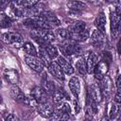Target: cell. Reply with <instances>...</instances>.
<instances>
[{
	"mask_svg": "<svg viewBox=\"0 0 121 121\" xmlns=\"http://www.w3.org/2000/svg\"><path fill=\"white\" fill-rule=\"evenodd\" d=\"M42 86H43V88L46 91V93H47L49 95H51L55 92V90H56L54 83H53L50 79H48L47 78H45L43 79V84H42Z\"/></svg>",
	"mask_w": 121,
	"mask_h": 121,
	"instance_id": "83f0119b",
	"label": "cell"
},
{
	"mask_svg": "<svg viewBox=\"0 0 121 121\" xmlns=\"http://www.w3.org/2000/svg\"><path fill=\"white\" fill-rule=\"evenodd\" d=\"M25 61L27 64V66L32 69L33 71L37 73H41L43 71V64L41 62L38 57L36 56H30V55H26L25 57Z\"/></svg>",
	"mask_w": 121,
	"mask_h": 121,
	"instance_id": "8992f818",
	"label": "cell"
},
{
	"mask_svg": "<svg viewBox=\"0 0 121 121\" xmlns=\"http://www.w3.org/2000/svg\"><path fill=\"white\" fill-rule=\"evenodd\" d=\"M113 102H115V103H117V104H120V102H121L120 90H116V93H115L114 97H113Z\"/></svg>",
	"mask_w": 121,
	"mask_h": 121,
	"instance_id": "1f68e13d",
	"label": "cell"
},
{
	"mask_svg": "<svg viewBox=\"0 0 121 121\" xmlns=\"http://www.w3.org/2000/svg\"><path fill=\"white\" fill-rule=\"evenodd\" d=\"M48 94L46 91L43 88V86H35L31 92H30V96L31 98L36 102V103H43L46 102L48 98Z\"/></svg>",
	"mask_w": 121,
	"mask_h": 121,
	"instance_id": "277c9868",
	"label": "cell"
},
{
	"mask_svg": "<svg viewBox=\"0 0 121 121\" xmlns=\"http://www.w3.org/2000/svg\"><path fill=\"white\" fill-rule=\"evenodd\" d=\"M66 7L68 8L70 13L72 14H80L81 11L87 9V5L78 0H69L66 2Z\"/></svg>",
	"mask_w": 121,
	"mask_h": 121,
	"instance_id": "ba28073f",
	"label": "cell"
},
{
	"mask_svg": "<svg viewBox=\"0 0 121 121\" xmlns=\"http://www.w3.org/2000/svg\"><path fill=\"white\" fill-rule=\"evenodd\" d=\"M101 80V83L99 85L100 87V90H101V93H102V95L103 96H106V97H109L112 92V79L109 76H104Z\"/></svg>",
	"mask_w": 121,
	"mask_h": 121,
	"instance_id": "8fae6325",
	"label": "cell"
},
{
	"mask_svg": "<svg viewBox=\"0 0 121 121\" xmlns=\"http://www.w3.org/2000/svg\"><path fill=\"white\" fill-rule=\"evenodd\" d=\"M68 87H69V90L72 93V95L76 98H78L80 95V89H81L79 78L77 77H72L68 82Z\"/></svg>",
	"mask_w": 121,
	"mask_h": 121,
	"instance_id": "e0dca14e",
	"label": "cell"
},
{
	"mask_svg": "<svg viewBox=\"0 0 121 121\" xmlns=\"http://www.w3.org/2000/svg\"><path fill=\"white\" fill-rule=\"evenodd\" d=\"M40 16H41L42 19H43L44 22H46L52 28L57 27V26H59L60 25V21L59 20V18H58L53 12H51V11L44 10Z\"/></svg>",
	"mask_w": 121,
	"mask_h": 121,
	"instance_id": "7c38bea8",
	"label": "cell"
},
{
	"mask_svg": "<svg viewBox=\"0 0 121 121\" xmlns=\"http://www.w3.org/2000/svg\"><path fill=\"white\" fill-rule=\"evenodd\" d=\"M115 85H116V90H120V76H119V75H118L117 78H116Z\"/></svg>",
	"mask_w": 121,
	"mask_h": 121,
	"instance_id": "e575fe53",
	"label": "cell"
},
{
	"mask_svg": "<svg viewBox=\"0 0 121 121\" xmlns=\"http://www.w3.org/2000/svg\"><path fill=\"white\" fill-rule=\"evenodd\" d=\"M109 65L110 63L107 62L106 60H101L99 61H97V63L95 64V69L93 71L94 75H95V78L98 80L102 79L104 76H106L108 70H109Z\"/></svg>",
	"mask_w": 121,
	"mask_h": 121,
	"instance_id": "52a82bcc",
	"label": "cell"
},
{
	"mask_svg": "<svg viewBox=\"0 0 121 121\" xmlns=\"http://www.w3.org/2000/svg\"><path fill=\"white\" fill-rule=\"evenodd\" d=\"M85 62H86V72L89 74L93 73L95 66L97 63V56L94 52H89L87 60H85Z\"/></svg>",
	"mask_w": 121,
	"mask_h": 121,
	"instance_id": "44dd1931",
	"label": "cell"
},
{
	"mask_svg": "<svg viewBox=\"0 0 121 121\" xmlns=\"http://www.w3.org/2000/svg\"><path fill=\"white\" fill-rule=\"evenodd\" d=\"M5 119L7 121H15V120H18V117L15 114H13V113H9Z\"/></svg>",
	"mask_w": 121,
	"mask_h": 121,
	"instance_id": "836d02e7",
	"label": "cell"
},
{
	"mask_svg": "<svg viewBox=\"0 0 121 121\" xmlns=\"http://www.w3.org/2000/svg\"><path fill=\"white\" fill-rule=\"evenodd\" d=\"M86 29V24L82 21H76L73 22L72 24H70L68 30L70 32H78V31H82Z\"/></svg>",
	"mask_w": 121,
	"mask_h": 121,
	"instance_id": "484cf974",
	"label": "cell"
},
{
	"mask_svg": "<svg viewBox=\"0 0 121 121\" xmlns=\"http://www.w3.org/2000/svg\"><path fill=\"white\" fill-rule=\"evenodd\" d=\"M74 107H75V112H76V113H78V112H79V110H80V108H79V106H78V102L75 100L74 101Z\"/></svg>",
	"mask_w": 121,
	"mask_h": 121,
	"instance_id": "d590c367",
	"label": "cell"
},
{
	"mask_svg": "<svg viewBox=\"0 0 121 121\" xmlns=\"http://www.w3.org/2000/svg\"><path fill=\"white\" fill-rule=\"evenodd\" d=\"M47 68H48V71H49V73L51 74V76H53L54 78H58V79H64V73H63V71L60 69V67L59 66V64L56 62V61H51L49 64H48V66H47Z\"/></svg>",
	"mask_w": 121,
	"mask_h": 121,
	"instance_id": "2e32d148",
	"label": "cell"
},
{
	"mask_svg": "<svg viewBox=\"0 0 121 121\" xmlns=\"http://www.w3.org/2000/svg\"><path fill=\"white\" fill-rule=\"evenodd\" d=\"M4 78L10 84H16L19 80V74L14 69H7L4 71Z\"/></svg>",
	"mask_w": 121,
	"mask_h": 121,
	"instance_id": "ffe728a7",
	"label": "cell"
},
{
	"mask_svg": "<svg viewBox=\"0 0 121 121\" xmlns=\"http://www.w3.org/2000/svg\"><path fill=\"white\" fill-rule=\"evenodd\" d=\"M75 67H76V70L78 71V74L84 76L87 72H86V62H85V60L84 58L80 57V56H78L77 60H75Z\"/></svg>",
	"mask_w": 121,
	"mask_h": 121,
	"instance_id": "603a6c76",
	"label": "cell"
},
{
	"mask_svg": "<svg viewBox=\"0 0 121 121\" xmlns=\"http://www.w3.org/2000/svg\"><path fill=\"white\" fill-rule=\"evenodd\" d=\"M23 49L24 51L26 53V55H30V56H38V51L36 49V47L29 42H26L23 44Z\"/></svg>",
	"mask_w": 121,
	"mask_h": 121,
	"instance_id": "f546056e",
	"label": "cell"
},
{
	"mask_svg": "<svg viewBox=\"0 0 121 121\" xmlns=\"http://www.w3.org/2000/svg\"><path fill=\"white\" fill-rule=\"evenodd\" d=\"M39 60H41V62L43 64V66H48V64L52 61L50 57L48 56V54L46 53L45 49L43 47H39V51H38V56Z\"/></svg>",
	"mask_w": 121,
	"mask_h": 121,
	"instance_id": "cb8c5ba5",
	"label": "cell"
},
{
	"mask_svg": "<svg viewBox=\"0 0 121 121\" xmlns=\"http://www.w3.org/2000/svg\"><path fill=\"white\" fill-rule=\"evenodd\" d=\"M45 10V4L38 2L37 4L33 5L30 8L25 9V16L28 17H37L41 15Z\"/></svg>",
	"mask_w": 121,
	"mask_h": 121,
	"instance_id": "30bf717a",
	"label": "cell"
},
{
	"mask_svg": "<svg viewBox=\"0 0 121 121\" xmlns=\"http://www.w3.org/2000/svg\"><path fill=\"white\" fill-rule=\"evenodd\" d=\"M106 23H107V20H106V16L104 12H99L94 21V24L96 29L102 33H105L106 31Z\"/></svg>",
	"mask_w": 121,
	"mask_h": 121,
	"instance_id": "d6986e66",
	"label": "cell"
},
{
	"mask_svg": "<svg viewBox=\"0 0 121 121\" xmlns=\"http://www.w3.org/2000/svg\"><path fill=\"white\" fill-rule=\"evenodd\" d=\"M120 30V14L113 11V13L111 14V32L112 36L116 37Z\"/></svg>",
	"mask_w": 121,
	"mask_h": 121,
	"instance_id": "5bb4252c",
	"label": "cell"
},
{
	"mask_svg": "<svg viewBox=\"0 0 121 121\" xmlns=\"http://www.w3.org/2000/svg\"><path fill=\"white\" fill-rule=\"evenodd\" d=\"M11 24H12V20L10 19L9 16L4 13L0 15V27L1 28H8L11 26Z\"/></svg>",
	"mask_w": 121,
	"mask_h": 121,
	"instance_id": "4dcf8cb0",
	"label": "cell"
},
{
	"mask_svg": "<svg viewBox=\"0 0 121 121\" xmlns=\"http://www.w3.org/2000/svg\"><path fill=\"white\" fill-rule=\"evenodd\" d=\"M10 96L13 100H15L16 102L18 103H21V104H24V105H29L30 104V99L29 97H27L22 91L21 89L16 85V84H13L12 87L10 88Z\"/></svg>",
	"mask_w": 121,
	"mask_h": 121,
	"instance_id": "3957f363",
	"label": "cell"
},
{
	"mask_svg": "<svg viewBox=\"0 0 121 121\" xmlns=\"http://www.w3.org/2000/svg\"><path fill=\"white\" fill-rule=\"evenodd\" d=\"M89 38L91 44L96 48H99L104 44V33L100 32L97 29L94 30L93 33L91 34V37Z\"/></svg>",
	"mask_w": 121,
	"mask_h": 121,
	"instance_id": "9a60e30c",
	"label": "cell"
},
{
	"mask_svg": "<svg viewBox=\"0 0 121 121\" xmlns=\"http://www.w3.org/2000/svg\"><path fill=\"white\" fill-rule=\"evenodd\" d=\"M55 36L60 42H65L70 40V31L66 28H58L55 32Z\"/></svg>",
	"mask_w": 121,
	"mask_h": 121,
	"instance_id": "d4e9b609",
	"label": "cell"
},
{
	"mask_svg": "<svg viewBox=\"0 0 121 121\" xmlns=\"http://www.w3.org/2000/svg\"><path fill=\"white\" fill-rule=\"evenodd\" d=\"M43 48L45 49L46 53L48 54V56L50 57L51 60H54V59H56L59 56V50H58V48L55 45H53L51 43H48V44H46Z\"/></svg>",
	"mask_w": 121,
	"mask_h": 121,
	"instance_id": "4316f807",
	"label": "cell"
},
{
	"mask_svg": "<svg viewBox=\"0 0 121 121\" xmlns=\"http://www.w3.org/2000/svg\"><path fill=\"white\" fill-rule=\"evenodd\" d=\"M88 98L95 102L96 104L100 103L102 101L103 95L100 90V87L97 83H93L89 86V91H88Z\"/></svg>",
	"mask_w": 121,
	"mask_h": 121,
	"instance_id": "9c48e42d",
	"label": "cell"
},
{
	"mask_svg": "<svg viewBox=\"0 0 121 121\" xmlns=\"http://www.w3.org/2000/svg\"><path fill=\"white\" fill-rule=\"evenodd\" d=\"M2 50H3V47H2V45L0 44V51H2Z\"/></svg>",
	"mask_w": 121,
	"mask_h": 121,
	"instance_id": "ab89813d",
	"label": "cell"
},
{
	"mask_svg": "<svg viewBox=\"0 0 121 121\" xmlns=\"http://www.w3.org/2000/svg\"><path fill=\"white\" fill-rule=\"evenodd\" d=\"M56 59H57L56 62L59 64V66L60 67V69L63 71L64 74H66V75H72L74 73L75 69H74L73 65L71 64V62L67 59H65L63 56H58Z\"/></svg>",
	"mask_w": 121,
	"mask_h": 121,
	"instance_id": "4fadbf2b",
	"label": "cell"
},
{
	"mask_svg": "<svg viewBox=\"0 0 121 121\" xmlns=\"http://www.w3.org/2000/svg\"><path fill=\"white\" fill-rule=\"evenodd\" d=\"M89 37H90V33L87 30V28L78 32H70V40L76 43L85 42L86 40L89 39Z\"/></svg>",
	"mask_w": 121,
	"mask_h": 121,
	"instance_id": "ac0fdd59",
	"label": "cell"
},
{
	"mask_svg": "<svg viewBox=\"0 0 121 121\" xmlns=\"http://www.w3.org/2000/svg\"><path fill=\"white\" fill-rule=\"evenodd\" d=\"M51 95H52V100L56 106L60 105V103H62L63 101H65L69 98V96L63 91H60V90H59V91L55 90V92Z\"/></svg>",
	"mask_w": 121,
	"mask_h": 121,
	"instance_id": "7402d4cb",
	"label": "cell"
},
{
	"mask_svg": "<svg viewBox=\"0 0 121 121\" xmlns=\"http://www.w3.org/2000/svg\"><path fill=\"white\" fill-rule=\"evenodd\" d=\"M103 55H104V58L102 60H106L107 62L110 63L111 60H112V55H111V53L108 52V51H105V52H103Z\"/></svg>",
	"mask_w": 121,
	"mask_h": 121,
	"instance_id": "d6a6232c",
	"label": "cell"
},
{
	"mask_svg": "<svg viewBox=\"0 0 121 121\" xmlns=\"http://www.w3.org/2000/svg\"><path fill=\"white\" fill-rule=\"evenodd\" d=\"M36 110L41 116H43L44 118H50L55 111V107L51 103L46 101V102H43V103H37Z\"/></svg>",
	"mask_w": 121,
	"mask_h": 121,
	"instance_id": "5b68a950",
	"label": "cell"
},
{
	"mask_svg": "<svg viewBox=\"0 0 121 121\" xmlns=\"http://www.w3.org/2000/svg\"><path fill=\"white\" fill-rule=\"evenodd\" d=\"M2 87V80H1V78H0V88Z\"/></svg>",
	"mask_w": 121,
	"mask_h": 121,
	"instance_id": "f35d334b",
	"label": "cell"
},
{
	"mask_svg": "<svg viewBox=\"0 0 121 121\" xmlns=\"http://www.w3.org/2000/svg\"><path fill=\"white\" fill-rule=\"evenodd\" d=\"M1 40L8 44H12L14 46H20L23 43V38L22 36L17 32H11L8 31L2 34Z\"/></svg>",
	"mask_w": 121,
	"mask_h": 121,
	"instance_id": "7a4b0ae2",
	"label": "cell"
},
{
	"mask_svg": "<svg viewBox=\"0 0 121 121\" xmlns=\"http://www.w3.org/2000/svg\"><path fill=\"white\" fill-rule=\"evenodd\" d=\"M89 1H90L92 4H94V5H96V6H97V5H100V4L102 3V1H103V0H89Z\"/></svg>",
	"mask_w": 121,
	"mask_h": 121,
	"instance_id": "8d00e7d4",
	"label": "cell"
},
{
	"mask_svg": "<svg viewBox=\"0 0 121 121\" xmlns=\"http://www.w3.org/2000/svg\"><path fill=\"white\" fill-rule=\"evenodd\" d=\"M106 2H109V3H112V2H114V0H106Z\"/></svg>",
	"mask_w": 121,
	"mask_h": 121,
	"instance_id": "74e56055",
	"label": "cell"
},
{
	"mask_svg": "<svg viewBox=\"0 0 121 121\" xmlns=\"http://www.w3.org/2000/svg\"><path fill=\"white\" fill-rule=\"evenodd\" d=\"M120 115V104L117 103H113L112 104V106L110 107V112H109V118L111 120L115 119L117 116Z\"/></svg>",
	"mask_w": 121,
	"mask_h": 121,
	"instance_id": "f1b7e54d",
	"label": "cell"
},
{
	"mask_svg": "<svg viewBox=\"0 0 121 121\" xmlns=\"http://www.w3.org/2000/svg\"><path fill=\"white\" fill-rule=\"evenodd\" d=\"M69 41V40H68ZM62 42L61 44H60V50L65 57H72V56H78L82 48L79 44H78L76 42Z\"/></svg>",
	"mask_w": 121,
	"mask_h": 121,
	"instance_id": "6da1fadb",
	"label": "cell"
}]
</instances>
